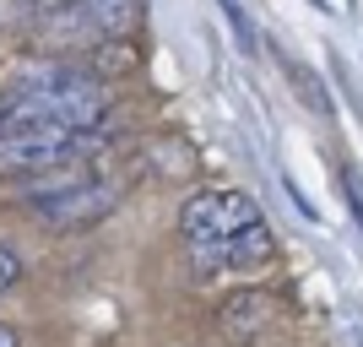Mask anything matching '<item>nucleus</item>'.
I'll list each match as a JSON object with an SVG mask.
<instances>
[{
    "label": "nucleus",
    "mask_w": 363,
    "mask_h": 347,
    "mask_svg": "<svg viewBox=\"0 0 363 347\" xmlns=\"http://www.w3.org/2000/svg\"><path fill=\"white\" fill-rule=\"evenodd\" d=\"M108 120V87L71 60H38L0 92V174L33 180L82 163Z\"/></svg>",
    "instance_id": "obj_1"
},
{
    "label": "nucleus",
    "mask_w": 363,
    "mask_h": 347,
    "mask_svg": "<svg viewBox=\"0 0 363 347\" xmlns=\"http://www.w3.org/2000/svg\"><path fill=\"white\" fill-rule=\"evenodd\" d=\"M141 0H28L22 28L55 55V49H87L104 38H120L136 22Z\"/></svg>",
    "instance_id": "obj_2"
},
{
    "label": "nucleus",
    "mask_w": 363,
    "mask_h": 347,
    "mask_svg": "<svg viewBox=\"0 0 363 347\" xmlns=\"http://www.w3.org/2000/svg\"><path fill=\"white\" fill-rule=\"evenodd\" d=\"M114 184L98 180V168L87 163H65V168H49V174H33L28 180V206L44 217V223H60V228H76V223H92L114 206Z\"/></svg>",
    "instance_id": "obj_3"
},
{
    "label": "nucleus",
    "mask_w": 363,
    "mask_h": 347,
    "mask_svg": "<svg viewBox=\"0 0 363 347\" xmlns=\"http://www.w3.org/2000/svg\"><path fill=\"white\" fill-rule=\"evenodd\" d=\"M255 196H244V190H196V196L179 206V233L184 244H217V239H233V233H250L260 228Z\"/></svg>",
    "instance_id": "obj_4"
},
{
    "label": "nucleus",
    "mask_w": 363,
    "mask_h": 347,
    "mask_svg": "<svg viewBox=\"0 0 363 347\" xmlns=\"http://www.w3.org/2000/svg\"><path fill=\"white\" fill-rule=\"evenodd\" d=\"M190 250V266L201 277H233V272H260L266 260L277 255L272 244V228L260 223L250 233H233V239H217V244H184Z\"/></svg>",
    "instance_id": "obj_5"
},
{
    "label": "nucleus",
    "mask_w": 363,
    "mask_h": 347,
    "mask_svg": "<svg viewBox=\"0 0 363 347\" xmlns=\"http://www.w3.org/2000/svg\"><path fill=\"white\" fill-rule=\"evenodd\" d=\"M277 315H282V304H277L272 293L244 287V293H228V299L217 304V331H223L233 347H255L260 336L277 331Z\"/></svg>",
    "instance_id": "obj_6"
},
{
    "label": "nucleus",
    "mask_w": 363,
    "mask_h": 347,
    "mask_svg": "<svg viewBox=\"0 0 363 347\" xmlns=\"http://www.w3.org/2000/svg\"><path fill=\"white\" fill-rule=\"evenodd\" d=\"M16 272H22V260H16L11 250H6V244H0V293H6V287L16 282Z\"/></svg>",
    "instance_id": "obj_7"
},
{
    "label": "nucleus",
    "mask_w": 363,
    "mask_h": 347,
    "mask_svg": "<svg viewBox=\"0 0 363 347\" xmlns=\"http://www.w3.org/2000/svg\"><path fill=\"white\" fill-rule=\"evenodd\" d=\"M0 347H16V331L6 326V320H0Z\"/></svg>",
    "instance_id": "obj_8"
}]
</instances>
